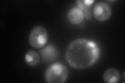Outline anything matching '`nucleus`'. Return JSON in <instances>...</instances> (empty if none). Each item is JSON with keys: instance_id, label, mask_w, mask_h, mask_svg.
I'll return each instance as SVG.
<instances>
[{"instance_id": "nucleus-3", "label": "nucleus", "mask_w": 125, "mask_h": 83, "mask_svg": "<svg viewBox=\"0 0 125 83\" xmlns=\"http://www.w3.org/2000/svg\"><path fill=\"white\" fill-rule=\"evenodd\" d=\"M48 41V33L44 27L37 26L31 30L29 37V43L31 47L36 49L44 47Z\"/></svg>"}, {"instance_id": "nucleus-5", "label": "nucleus", "mask_w": 125, "mask_h": 83, "mask_svg": "<svg viewBox=\"0 0 125 83\" xmlns=\"http://www.w3.org/2000/svg\"><path fill=\"white\" fill-rule=\"evenodd\" d=\"M67 18L72 24L79 25L84 19V13L78 7H73L68 11Z\"/></svg>"}, {"instance_id": "nucleus-7", "label": "nucleus", "mask_w": 125, "mask_h": 83, "mask_svg": "<svg viewBox=\"0 0 125 83\" xmlns=\"http://www.w3.org/2000/svg\"><path fill=\"white\" fill-rule=\"evenodd\" d=\"M120 74L118 70L114 68L107 69L103 75V81L107 83H118L120 80Z\"/></svg>"}, {"instance_id": "nucleus-4", "label": "nucleus", "mask_w": 125, "mask_h": 83, "mask_svg": "<svg viewBox=\"0 0 125 83\" xmlns=\"http://www.w3.org/2000/svg\"><path fill=\"white\" fill-rule=\"evenodd\" d=\"M93 15L95 18L101 22L106 21L110 18L112 9L108 4L103 2H97L94 6Z\"/></svg>"}, {"instance_id": "nucleus-2", "label": "nucleus", "mask_w": 125, "mask_h": 83, "mask_svg": "<svg viewBox=\"0 0 125 83\" xmlns=\"http://www.w3.org/2000/svg\"><path fill=\"white\" fill-rule=\"evenodd\" d=\"M69 75L68 70L64 65L60 62L50 65L45 70L44 79L49 83H65Z\"/></svg>"}, {"instance_id": "nucleus-1", "label": "nucleus", "mask_w": 125, "mask_h": 83, "mask_svg": "<svg viewBox=\"0 0 125 83\" xmlns=\"http://www.w3.org/2000/svg\"><path fill=\"white\" fill-rule=\"evenodd\" d=\"M100 48L97 43L85 38H78L68 45L65 57L69 65L76 69H83L99 60Z\"/></svg>"}, {"instance_id": "nucleus-9", "label": "nucleus", "mask_w": 125, "mask_h": 83, "mask_svg": "<svg viewBox=\"0 0 125 83\" xmlns=\"http://www.w3.org/2000/svg\"><path fill=\"white\" fill-rule=\"evenodd\" d=\"M94 1L93 0H78L76 3L79 9L84 11V17L87 19L91 18V12L90 7L93 3Z\"/></svg>"}, {"instance_id": "nucleus-8", "label": "nucleus", "mask_w": 125, "mask_h": 83, "mask_svg": "<svg viewBox=\"0 0 125 83\" xmlns=\"http://www.w3.org/2000/svg\"><path fill=\"white\" fill-rule=\"evenodd\" d=\"M26 64L30 66H35L39 64L40 61V57L37 51L29 50L27 51L25 56Z\"/></svg>"}, {"instance_id": "nucleus-6", "label": "nucleus", "mask_w": 125, "mask_h": 83, "mask_svg": "<svg viewBox=\"0 0 125 83\" xmlns=\"http://www.w3.org/2000/svg\"><path fill=\"white\" fill-rule=\"evenodd\" d=\"M43 60L46 62H51L55 60L58 56L57 49L53 45H49L39 51Z\"/></svg>"}]
</instances>
